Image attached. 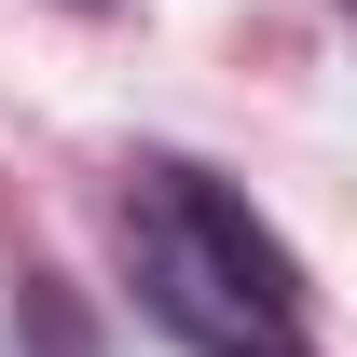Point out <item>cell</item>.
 Wrapping results in <instances>:
<instances>
[{
    "instance_id": "6da1fadb",
    "label": "cell",
    "mask_w": 357,
    "mask_h": 357,
    "mask_svg": "<svg viewBox=\"0 0 357 357\" xmlns=\"http://www.w3.org/2000/svg\"><path fill=\"white\" fill-rule=\"evenodd\" d=\"M14 330H28L42 357H96V330L69 316V289H55V275H28V303H14Z\"/></svg>"
},
{
    "instance_id": "3957f363",
    "label": "cell",
    "mask_w": 357,
    "mask_h": 357,
    "mask_svg": "<svg viewBox=\"0 0 357 357\" xmlns=\"http://www.w3.org/2000/svg\"><path fill=\"white\" fill-rule=\"evenodd\" d=\"M83 14H110V0H83Z\"/></svg>"
},
{
    "instance_id": "277c9868",
    "label": "cell",
    "mask_w": 357,
    "mask_h": 357,
    "mask_svg": "<svg viewBox=\"0 0 357 357\" xmlns=\"http://www.w3.org/2000/svg\"><path fill=\"white\" fill-rule=\"evenodd\" d=\"M344 14H357V0H344Z\"/></svg>"
},
{
    "instance_id": "7a4b0ae2",
    "label": "cell",
    "mask_w": 357,
    "mask_h": 357,
    "mask_svg": "<svg viewBox=\"0 0 357 357\" xmlns=\"http://www.w3.org/2000/svg\"><path fill=\"white\" fill-rule=\"evenodd\" d=\"M248 357H316V344H248Z\"/></svg>"
}]
</instances>
